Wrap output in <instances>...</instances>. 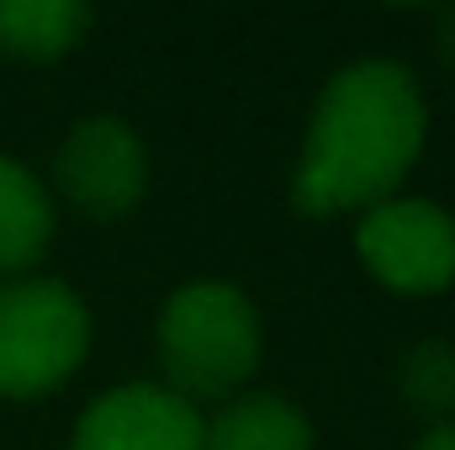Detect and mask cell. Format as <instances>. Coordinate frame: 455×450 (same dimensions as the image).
Listing matches in <instances>:
<instances>
[{"label":"cell","instance_id":"8","mask_svg":"<svg viewBox=\"0 0 455 450\" xmlns=\"http://www.w3.org/2000/svg\"><path fill=\"white\" fill-rule=\"evenodd\" d=\"M53 238V197L48 186L11 154H0V276H21L43 260Z\"/></svg>","mask_w":455,"mask_h":450},{"label":"cell","instance_id":"5","mask_svg":"<svg viewBox=\"0 0 455 450\" xmlns=\"http://www.w3.org/2000/svg\"><path fill=\"white\" fill-rule=\"evenodd\" d=\"M53 181L69 197V207H80L96 223H112L127 218L148 191V149L122 117H80L53 154Z\"/></svg>","mask_w":455,"mask_h":450},{"label":"cell","instance_id":"7","mask_svg":"<svg viewBox=\"0 0 455 450\" xmlns=\"http://www.w3.org/2000/svg\"><path fill=\"white\" fill-rule=\"evenodd\" d=\"M202 450H313V424L275 392H238L218 419H202Z\"/></svg>","mask_w":455,"mask_h":450},{"label":"cell","instance_id":"4","mask_svg":"<svg viewBox=\"0 0 455 450\" xmlns=\"http://www.w3.org/2000/svg\"><path fill=\"white\" fill-rule=\"evenodd\" d=\"M355 254L381 286L403 297L445 292L455 281V218L424 197H387L360 213Z\"/></svg>","mask_w":455,"mask_h":450},{"label":"cell","instance_id":"9","mask_svg":"<svg viewBox=\"0 0 455 450\" xmlns=\"http://www.w3.org/2000/svg\"><path fill=\"white\" fill-rule=\"evenodd\" d=\"M91 27V5L80 0H0V53L11 59H64Z\"/></svg>","mask_w":455,"mask_h":450},{"label":"cell","instance_id":"11","mask_svg":"<svg viewBox=\"0 0 455 450\" xmlns=\"http://www.w3.org/2000/svg\"><path fill=\"white\" fill-rule=\"evenodd\" d=\"M429 32H435V53L455 69V5H445V11L429 16Z\"/></svg>","mask_w":455,"mask_h":450},{"label":"cell","instance_id":"10","mask_svg":"<svg viewBox=\"0 0 455 450\" xmlns=\"http://www.w3.org/2000/svg\"><path fill=\"white\" fill-rule=\"evenodd\" d=\"M397 387H403V398L424 419L451 424V414H455V344L451 339H419L397 360Z\"/></svg>","mask_w":455,"mask_h":450},{"label":"cell","instance_id":"6","mask_svg":"<svg viewBox=\"0 0 455 450\" xmlns=\"http://www.w3.org/2000/svg\"><path fill=\"white\" fill-rule=\"evenodd\" d=\"M69 450H202V414L154 382H122L85 403Z\"/></svg>","mask_w":455,"mask_h":450},{"label":"cell","instance_id":"2","mask_svg":"<svg viewBox=\"0 0 455 450\" xmlns=\"http://www.w3.org/2000/svg\"><path fill=\"white\" fill-rule=\"evenodd\" d=\"M159 366L175 398H233L259 366V313L233 281H186L159 308Z\"/></svg>","mask_w":455,"mask_h":450},{"label":"cell","instance_id":"12","mask_svg":"<svg viewBox=\"0 0 455 450\" xmlns=\"http://www.w3.org/2000/svg\"><path fill=\"white\" fill-rule=\"evenodd\" d=\"M413 450H455V419H451V424H429V430H424V440H419Z\"/></svg>","mask_w":455,"mask_h":450},{"label":"cell","instance_id":"1","mask_svg":"<svg viewBox=\"0 0 455 450\" xmlns=\"http://www.w3.org/2000/svg\"><path fill=\"white\" fill-rule=\"evenodd\" d=\"M429 112L419 80L397 59H355L318 91L302 159L291 175V202L307 218H334L349 207H376L397 197L403 175L424 154Z\"/></svg>","mask_w":455,"mask_h":450},{"label":"cell","instance_id":"3","mask_svg":"<svg viewBox=\"0 0 455 450\" xmlns=\"http://www.w3.org/2000/svg\"><path fill=\"white\" fill-rule=\"evenodd\" d=\"M91 350V313L75 286L48 276L0 281V398H43Z\"/></svg>","mask_w":455,"mask_h":450}]
</instances>
